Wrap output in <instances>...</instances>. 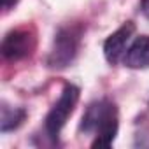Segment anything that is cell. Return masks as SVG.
<instances>
[{
    "mask_svg": "<svg viewBox=\"0 0 149 149\" xmlns=\"http://www.w3.org/2000/svg\"><path fill=\"white\" fill-rule=\"evenodd\" d=\"M77 100H79V90L74 84L65 86V90L61 91L58 102L53 105V109L49 111V114L46 118V132L53 140L58 139L61 128L65 126L70 114L74 112V107H76Z\"/></svg>",
    "mask_w": 149,
    "mask_h": 149,
    "instance_id": "6da1fadb",
    "label": "cell"
},
{
    "mask_svg": "<svg viewBox=\"0 0 149 149\" xmlns=\"http://www.w3.org/2000/svg\"><path fill=\"white\" fill-rule=\"evenodd\" d=\"M77 46H79V33L74 28H61L54 37L47 63L54 68H63L70 65L77 54Z\"/></svg>",
    "mask_w": 149,
    "mask_h": 149,
    "instance_id": "7a4b0ae2",
    "label": "cell"
},
{
    "mask_svg": "<svg viewBox=\"0 0 149 149\" xmlns=\"http://www.w3.org/2000/svg\"><path fill=\"white\" fill-rule=\"evenodd\" d=\"M135 32L133 23H125L121 28H118L114 33H111L104 44V54L109 63H118L128 51V42L132 40V35Z\"/></svg>",
    "mask_w": 149,
    "mask_h": 149,
    "instance_id": "3957f363",
    "label": "cell"
},
{
    "mask_svg": "<svg viewBox=\"0 0 149 149\" xmlns=\"http://www.w3.org/2000/svg\"><path fill=\"white\" fill-rule=\"evenodd\" d=\"M33 47V37L25 30L9 32L2 40V54L6 60H19L30 54Z\"/></svg>",
    "mask_w": 149,
    "mask_h": 149,
    "instance_id": "277c9868",
    "label": "cell"
},
{
    "mask_svg": "<svg viewBox=\"0 0 149 149\" xmlns=\"http://www.w3.org/2000/svg\"><path fill=\"white\" fill-rule=\"evenodd\" d=\"M116 133H118V112H116V107L112 105L105 118L102 119V123L98 125L97 132H95V140L91 142L93 147H109L112 146L114 139H116Z\"/></svg>",
    "mask_w": 149,
    "mask_h": 149,
    "instance_id": "5b68a950",
    "label": "cell"
},
{
    "mask_svg": "<svg viewBox=\"0 0 149 149\" xmlns=\"http://www.w3.org/2000/svg\"><path fill=\"white\" fill-rule=\"evenodd\" d=\"M125 65L130 68L149 67V35H140L132 42L125 54Z\"/></svg>",
    "mask_w": 149,
    "mask_h": 149,
    "instance_id": "8992f818",
    "label": "cell"
},
{
    "mask_svg": "<svg viewBox=\"0 0 149 149\" xmlns=\"http://www.w3.org/2000/svg\"><path fill=\"white\" fill-rule=\"evenodd\" d=\"M112 107V104L102 100V102H97V104H91L83 118V123H81V130L86 132V133H91V132H97L98 125L102 123V119L105 118L107 111Z\"/></svg>",
    "mask_w": 149,
    "mask_h": 149,
    "instance_id": "52a82bcc",
    "label": "cell"
},
{
    "mask_svg": "<svg viewBox=\"0 0 149 149\" xmlns=\"http://www.w3.org/2000/svg\"><path fill=\"white\" fill-rule=\"evenodd\" d=\"M23 119H25V111L23 109L4 105L2 107V119H0V130L2 132L14 130L23 123Z\"/></svg>",
    "mask_w": 149,
    "mask_h": 149,
    "instance_id": "ba28073f",
    "label": "cell"
},
{
    "mask_svg": "<svg viewBox=\"0 0 149 149\" xmlns=\"http://www.w3.org/2000/svg\"><path fill=\"white\" fill-rule=\"evenodd\" d=\"M140 9H142V14L149 19V0H142V7Z\"/></svg>",
    "mask_w": 149,
    "mask_h": 149,
    "instance_id": "9c48e42d",
    "label": "cell"
},
{
    "mask_svg": "<svg viewBox=\"0 0 149 149\" xmlns=\"http://www.w3.org/2000/svg\"><path fill=\"white\" fill-rule=\"evenodd\" d=\"M14 4H16V0H2V7H4V11H9Z\"/></svg>",
    "mask_w": 149,
    "mask_h": 149,
    "instance_id": "30bf717a",
    "label": "cell"
}]
</instances>
